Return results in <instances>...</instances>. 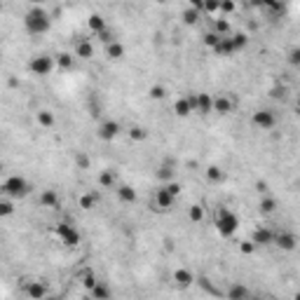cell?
<instances>
[{
  "mask_svg": "<svg viewBox=\"0 0 300 300\" xmlns=\"http://www.w3.org/2000/svg\"><path fill=\"white\" fill-rule=\"evenodd\" d=\"M239 251L248 256V253H253V251H256V244H253L251 239H248V242H242V244H239Z\"/></svg>",
  "mask_w": 300,
  "mask_h": 300,
  "instance_id": "43",
  "label": "cell"
},
{
  "mask_svg": "<svg viewBox=\"0 0 300 300\" xmlns=\"http://www.w3.org/2000/svg\"><path fill=\"white\" fill-rule=\"evenodd\" d=\"M232 108H235V99L230 94H216L213 96V113L228 115V113H232Z\"/></svg>",
  "mask_w": 300,
  "mask_h": 300,
  "instance_id": "10",
  "label": "cell"
},
{
  "mask_svg": "<svg viewBox=\"0 0 300 300\" xmlns=\"http://www.w3.org/2000/svg\"><path fill=\"white\" fill-rule=\"evenodd\" d=\"M286 59H288V64L293 66V68H300V47H291Z\"/></svg>",
  "mask_w": 300,
  "mask_h": 300,
  "instance_id": "36",
  "label": "cell"
},
{
  "mask_svg": "<svg viewBox=\"0 0 300 300\" xmlns=\"http://www.w3.org/2000/svg\"><path fill=\"white\" fill-rule=\"evenodd\" d=\"M195 113H199V115L213 113V96L211 94H195Z\"/></svg>",
  "mask_w": 300,
  "mask_h": 300,
  "instance_id": "14",
  "label": "cell"
},
{
  "mask_svg": "<svg viewBox=\"0 0 300 300\" xmlns=\"http://www.w3.org/2000/svg\"><path fill=\"white\" fill-rule=\"evenodd\" d=\"M251 2H253L256 7L265 10L267 14H274V17H277V14H284V10H286V7H284V0H251Z\"/></svg>",
  "mask_w": 300,
  "mask_h": 300,
  "instance_id": "13",
  "label": "cell"
},
{
  "mask_svg": "<svg viewBox=\"0 0 300 300\" xmlns=\"http://www.w3.org/2000/svg\"><path fill=\"white\" fill-rule=\"evenodd\" d=\"M12 211H14L12 202H7V199H5V202H2V204H0V216H10V213H12Z\"/></svg>",
  "mask_w": 300,
  "mask_h": 300,
  "instance_id": "45",
  "label": "cell"
},
{
  "mask_svg": "<svg viewBox=\"0 0 300 300\" xmlns=\"http://www.w3.org/2000/svg\"><path fill=\"white\" fill-rule=\"evenodd\" d=\"M157 178H159L162 183L174 181V169H171V167H162V169L157 171Z\"/></svg>",
  "mask_w": 300,
  "mask_h": 300,
  "instance_id": "40",
  "label": "cell"
},
{
  "mask_svg": "<svg viewBox=\"0 0 300 300\" xmlns=\"http://www.w3.org/2000/svg\"><path fill=\"white\" fill-rule=\"evenodd\" d=\"M99 185L101 188H118V174L113 169H106L99 174Z\"/></svg>",
  "mask_w": 300,
  "mask_h": 300,
  "instance_id": "22",
  "label": "cell"
},
{
  "mask_svg": "<svg viewBox=\"0 0 300 300\" xmlns=\"http://www.w3.org/2000/svg\"><path fill=\"white\" fill-rule=\"evenodd\" d=\"M288 94V87L286 85H274L272 89H270V96H272L274 101H284Z\"/></svg>",
  "mask_w": 300,
  "mask_h": 300,
  "instance_id": "34",
  "label": "cell"
},
{
  "mask_svg": "<svg viewBox=\"0 0 300 300\" xmlns=\"http://www.w3.org/2000/svg\"><path fill=\"white\" fill-rule=\"evenodd\" d=\"M258 211L265 213V216H267V213H274V211H277V199L270 195H263L261 202H258Z\"/></svg>",
  "mask_w": 300,
  "mask_h": 300,
  "instance_id": "27",
  "label": "cell"
},
{
  "mask_svg": "<svg viewBox=\"0 0 300 300\" xmlns=\"http://www.w3.org/2000/svg\"><path fill=\"white\" fill-rule=\"evenodd\" d=\"M174 282L178 284V286H190L193 282H195V274L190 272V270H185V267H178L176 272H174Z\"/></svg>",
  "mask_w": 300,
  "mask_h": 300,
  "instance_id": "20",
  "label": "cell"
},
{
  "mask_svg": "<svg viewBox=\"0 0 300 300\" xmlns=\"http://www.w3.org/2000/svg\"><path fill=\"white\" fill-rule=\"evenodd\" d=\"M204 12L207 14L221 12V0H204Z\"/></svg>",
  "mask_w": 300,
  "mask_h": 300,
  "instance_id": "39",
  "label": "cell"
},
{
  "mask_svg": "<svg viewBox=\"0 0 300 300\" xmlns=\"http://www.w3.org/2000/svg\"><path fill=\"white\" fill-rule=\"evenodd\" d=\"M221 12L223 14H232V12H235V0H221Z\"/></svg>",
  "mask_w": 300,
  "mask_h": 300,
  "instance_id": "42",
  "label": "cell"
},
{
  "mask_svg": "<svg viewBox=\"0 0 300 300\" xmlns=\"http://www.w3.org/2000/svg\"><path fill=\"white\" fill-rule=\"evenodd\" d=\"M28 68H31V73H33V75H50L54 68H56V59L47 56V54H38V56H33V59H31Z\"/></svg>",
  "mask_w": 300,
  "mask_h": 300,
  "instance_id": "6",
  "label": "cell"
},
{
  "mask_svg": "<svg viewBox=\"0 0 300 300\" xmlns=\"http://www.w3.org/2000/svg\"><path fill=\"white\" fill-rule=\"evenodd\" d=\"M190 7H195L199 12H204V0H190Z\"/></svg>",
  "mask_w": 300,
  "mask_h": 300,
  "instance_id": "47",
  "label": "cell"
},
{
  "mask_svg": "<svg viewBox=\"0 0 300 300\" xmlns=\"http://www.w3.org/2000/svg\"><path fill=\"white\" fill-rule=\"evenodd\" d=\"M188 218L193 223H202L204 221V207L202 204H193V207H188Z\"/></svg>",
  "mask_w": 300,
  "mask_h": 300,
  "instance_id": "31",
  "label": "cell"
},
{
  "mask_svg": "<svg viewBox=\"0 0 300 300\" xmlns=\"http://www.w3.org/2000/svg\"><path fill=\"white\" fill-rule=\"evenodd\" d=\"M202 14H204V12H199V10H195V7H188V10L183 12V21L193 26V24H197V21H199V17H202Z\"/></svg>",
  "mask_w": 300,
  "mask_h": 300,
  "instance_id": "32",
  "label": "cell"
},
{
  "mask_svg": "<svg viewBox=\"0 0 300 300\" xmlns=\"http://www.w3.org/2000/svg\"><path fill=\"white\" fill-rule=\"evenodd\" d=\"M164 94H167V89H164L162 85H155V87H150V99H155V101L164 99Z\"/></svg>",
  "mask_w": 300,
  "mask_h": 300,
  "instance_id": "41",
  "label": "cell"
},
{
  "mask_svg": "<svg viewBox=\"0 0 300 300\" xmlns=\"http://www.w3.org/2000/svg\"><path fill=\"white\" fill-rule=\"evenodd\" d=\"M99 139L101 141H113V139H118L120 134V122H115V120H106V122H101L99 124Z\"/></svg>",
  "mask_w": 300,
  "mask_h": 300,
  "instance_id": "11",
  "label": "cell"
},
{
  "mask_svg": "<svg viewBox=\"0 0 300 300\" xmlns=\"http://www.w3.org/2000/svg\"><path fill=\"white\" fill-rule=\"evenodd\" d=\"M38 202L45 209H54V207H59V195H56V190H45V193H40Z\"/></svg>",
  "mask_w": 300,
  "mask_h": 300,
  "instance_id": "19",
  "label": "cell"
},
{
  "mask_svg": "<svg viewBox=\"0 0 300 300\" xmlns=\"http://www.w3.org/2000/svg\"><path fill=\"white\" fill-rule=\"evenodd\" d=\"M80 209H85V211H89V209H94L96 204H99V195L94 193V190H89V193H85V195L80 197Z\"/></svg>",
  "mask_w": 300,
  "mask_h": 300,
  "instance_id": "26",
  "label": "cell"
},
{
  "mask_svg": "<svg viewBox=\"0 0 300 300\" xmlns=\"http://www.w3.org/2000/svg\"><path fill=\"white\" fill-rule=\"evenodd\" d=\"M207 178L211 183H221V181H225V171L221 167H216V164H211V167H207Z\"/></svg>",
  "mask_w": 300,
  "mask_h": 300,
  "instance_id": "30",
  "label": "cell"
},
{
  "mask_svg": "<svg viewBox=\"0 0 300 300\" xmlns=\"http://www.w3.org/2000/svg\"><path fill=\"white\" fill-rule=\"evenodd\" d=\"M230 38H232V42H235V50H237V52H242V50L247 47V42H248L244 33H232Z\"/></svg>",
  "mask_w": 300,
  "mask_h": 300,
  "instance_id": "37",
  "label": "cell"
},
{
  "mask_svg": "<svg viewBox=\"0 0 300 300\" xmlns=\"http://www.w3.org/2000/svg\"><path fill=\"white\" fill-rule=\"evenodd\" d=\"M31 2H33V5H38V2H42V0H31Z\"/></svg>",
  "mask_w": 300,
  "mask_h": 300,
  "instance_id": "49",
  "label": "cell"
},
{
  "mask_svg": "<svg viewBox=\"0 0 300 300\" xmlns=\"http://www.w3.org/2000/svg\"><path fill=\"white\" fill-rule=\"evenodd\" d=\"M251 293H248V288L244 284H232V286L225 291V298L230 300H239V298H248Z\"/></svg>",
  "mask_w": 300,
  "mask_h": 300,
  "instance_id": "23",
  "label": "cell"
},
{
  "mask_svg": "<svg viewBox=\"0 0 300 300\" xmlns=\"http://www.w3.org/2000/svg\"><path fill=\"white\" fill-rule=\"evenodd\" d=\"M89 296L94 300H106V298H110V288L99 282V284H94V286L89 288Z\"/></svg>",
  "mask_w": 300,
  "mask_h": 300,
  "instance_id": "28",
  "label": "cell"
},
{
  "mask_svg": "<svg viewBox=\"0 0 300 300\" xmlns=\"http://www.w3.org/2000/svg\"><path fill=\"white\" fill-rule=\"evenodd\" d=\"M129 139H134V141H145V139H148V131H145L143 127H129Z\"/></svg>",
  "mask_w": 300,
  "mask_h": 300,
  "instance_id": "35",
  "label": "cell"
},
{
  "mask_svg": "<svg viewBox=\"0 0 300 300\" xmlns=\"http://www.w3.org/2000/svg\"><path fill=\"white\" fill-rule=\"evenodd\" d=\"M296 115L300 118V94H298V99H296Z\"/></svg>",
  "mask_w": 300,
  "mask_h": 300,
  "instance_id": "48",
  "label": "cell"
},
{
  "mask_svg": "<svg viewBox=\"0 0 300 300\" xmlns=\"http://www.w3.org/2000/svg\"><path fill=\"white\" fill-rule=\"evenodd\" d=\"M38 124H40V127H45V129H52L54 124H56L54 113H50V110H40V113H38Z\"/></svg>",
  "mask_w": 300,
  "mask_h": 300,
  "instance_id": "29",
  "label": "cell"
},
{
  "mask_svg": "<svg viewBox=\"0 0 300 300\" xmlns=\"http://www.w3.org/2000/svg\"><path fill=\"white\" fill-rule=\"evenodd\" d=\"M174 113L178 118H188L190 113H195V94H185V96H178L176 104H174Z\"/></svg>",
  "mask_w": 300,
  "mask_h": 300,
  "instance_id": "9",
  "label": "cell"
},
{
  "mask_svg": "<svg viewBox=\"0 0 300 300\" xmlns=\"http://www.w3.org/2000/svg\"><path fill=\"white\" fill-rule=\"evenodd\" d=\"M251 122H253V127H258V129L270 131V129H274V127H277V115H274L272 110H267V108H261V110H256V113H253Z\"/></svg>",
  "mask_w": 300,
  "mask_h": 300,
  "instance_id": "7",
  "label": "cell"
},
{
  "mask_svg": "<svg viewBox=\"0 0 300 300\" xmlns=\"http://www.w3.org/2000/svg\"><path fill=\"white\" fill-rule=\"evenodd\" d=\"M87 26H89V31L94 33V38H96V35H101L106 28H108V24L104 21V17H101V14H91L89 19H87Z\"/></svg>",
  "mask_w": 300,
  "mask_h": 300,
  "instance_id": "18",
  "label": "cell"
},
{
  "mask_svg": "<svg viewBox=\"0 0 300 300\" xmlns=\"http://www.w3.org/2000/svg\"><path fill=\"white\" fill-rule=\"evenodd\" d=\"M89 115L91 118H99L101 115V106H99V101H94V99L89 101Z\"/></svg>",
  "mask_w": 300,
  "mask_h": 300,
  "instance_id": "44",
  "label": "cell"
},
{
  "mask_svg": "<svg viewBox=\"0 0 300 300\" xmlns=\"http://www.w3.org/2000/svg\"><path fill=\"white\" fill-rule=\"evenodd\" d=\"M213 31H216L218 35H223V38H225V35H232V33H230V21H228V19H216Z\"/></svg>",
  "mask_w": 300,
  "mask_h": 300,
  "instance_id": "33",
  "label": "cell"
},
{
  "mask_svg": "<svg viewBox=\"0 0 300 300\" xmlns=\"http://www.w3.org/2000/svg\"><path fill=\"white\" fill-rule=\"evenodd\" d=\"M24 26L31 35H45L50 28H52V17L45 12L40 5H33L24 17Z\"/></svg>",
  "mask_w": 300,
  "mask_h": 300,
  "instance_id": "1",
  "label": "cell"
},
{
  "mask_svg": "<svg viewBox=\"0 0 300 300\" xmlns=\"http://www.w3.org/2000/svg\"><path fill=\"white\" fill-rule=\"evenodd\" d=\"M31 193V183L24 176H10L2 183V195L12 197V199H24Z\"/></svg>",
  "mask_w": 300,
  "mask_h": 300,
  "instance_id": "3",
  "label": "cell"
},
{
  "mask_svg": "<svg viewBox=\"0 0 300 300\" xmlns=\"http://www.w3.org/2000/svg\"><path fill=\"white\" fill-rule=\"evenodd\" d=\"M274 247L282 251H293L298 247V235L291 230H279V232H274Z\"/></svg>",
  "mask_w": 300,
  "mask_h": 300,
  "instance_id": "8",
  "label": "cell"
},
{
  "mask_svg": "<svg viewBox=\"0 0 300 300\" xmlns=\"http://www.w3.org/2000/svg\"><path fill=\"white\" fill-rule=\"evenodd\" d=\"M251 242L256 244V247H270V244H274V232L270 230V228H256L253 232H251Z\"/></svg>",
  "mask_w": 300,
  "mask_h": 300,
  "instance_id": "12",
  "label": "cell"
},
{
  "mask_svg": "<svg viewBox=\"0 0 300 300\" xmlns=\"http://www.w3.org/2000/svg\"><path fill=\"white\" fill-rule=\"evenodd\" d=\"M75 164L82 169H89V157L87 155H75Z\"/></svg>",
  "mask_w": 300,
  "mask_h": 300,
  "instance_id": "46",
  "label": "cell"
},
{
  "mask_svg": "<svg viewBox=\"0 0 300 300\" xmlns=\"http://www.w3.org/2000/svg\"><path fill=\"white\" fill-rule=\"evenodd\" d=\"M213 225H216V230H218L223 237H232L237 230H239V218H237V213L232 209L218 207L216 213H213Z\"/></svg>",
  "mask_w": 300,
  "mask_h": 300,
  "instance_id": "2",
  "label": "cell"
},
{
  "mask_svg": "<svg viewBox=\"0 0 300 300\" xmlns=\"http://www.w3.org/2000/svg\"><path fill=\"white\" fill-rule=\"evenodd\" d=\"M73 66H75V54H71V52L56 54V68H61V71H71Z\"/></svg>",
  "mask_w": 300,
  "mask_h": 300,
  "instance_id": "24",
  "label": "cell"
},
{
  "mask_svg": "<svg viewBox=\"0 0 300 300\" xmlns=\"http://www.w3.org/2000/svg\"><path fill=\"white\" fill-rule=\"evenodd\" d=\"M221 38H223V35H218L216 31H209V33L204 35V45H207V47H211V50H213V47L218 45V40H221Z\"/></svg>",
  "mask_w": 300,
  "mask_h": 300,
  "instance_id": "38",
  "label": "cell"
},
{
  "mask_svg": "<svg viewBox=\"0 0 300 300\" xmlns=\"http://www.w3.org/2000/svg\"><path fill=\"white\" fill-rule=\"evenodd\" d=\"M174 204H176V195L171 193L167 185H159L155 190V195H153V209L157 213H167V211L174 209Z\"/></svg>",
  "mask_w": 300,
  "mask_h": 300,
  "instance_id": "4",
  "label": "cell"
},
{
  "mask_svg": "<svg viewBox=\"0 0 300 300\" xmlns=\"http://www.w3.org/2000/svg\"><path fill=\"white\" fill-rule=\"evenodd\" d=\"M24 293H26L28 298H45L47 296V288L42 286V284H38V282H26V288H24Z\"/></svg>",
  "mask_w": 300,
  "mask_h": 300,
  "instance_id": "21",
  "label": "cell"
},
{
  "mask_svg": "<svg viewBox=\"0 0 300 300\" xmlns=\"http://www.w3.org/2000/svg\"><path fill=\"white\" fill-rule=\"evenodd\" d=\"M106 54H108V59H122L124 56V45L122 42H118V40H113V42H108L106 45Z\"/></svg>",
  "mask_w": 300,
  "mask_h": 300,
  "instance_id": "25",
  "label": "cell"
},
{
  "mask_svg": "<svg viewBox=\"0 0 300 300\" xmlns=\"http://www.w3.org/2000/svg\"><path fill=\"white\" fill-rule=\"evenodd\" d=\"M213 52L218 54V56H232V54H237L235 50V42H232V38L230 35H225V38L218 40V45L213 47Z\"/></svg>",
  "mask_w": 300,
  "mask_h": 300,
  "instance_id": "16",
  "label": "cell"
},
{
  "mask_svg": "<svg viewBox=\"0 0 300 300\" xmlns=\"http://www.w3.org/2000/svg\"><path fill=\"white\" fill-rule=\"evenodd\" d=\"M75 56L78 59H91L94 56V45H91L87 38H78L75 40Z\"/></svg>",
  "mask_w": 300,
  "mask_h": 300,
  "instance_id": "15",
  "label": "cell"
},
{
  "mask_svg": "<svg viewBox=\"0 0 300 300\" xmlns=\"http://www.w3.org/2000/svg\"><path fill=\"white\" fill-rule=\"evenodd\" d=\"M115 193H118V199L122 204H134V202H136V190H134L131 185H124V183H122V185L115 188Z\"/></svg>",
  "mask_w": 300,
  "mask_h": 300,
  "instance_id": "17",
  "label": "cell"
},
{
  "mask_svg": "<svg viewBox=\"0 0 300 300\" xmlns=\"http://www.w3.org/2000/svg\"><path fill=\"white\" fill-rule=\"evenodd\" d=\"M54 235L59 237V242L64 244V247L73 248L80 244V232L71 225V223H56V228H54Z\"/></svg>",
  "mask_w": 300,
  "mask_h": 300,
  "instance_id": "5",
  "label": "cell"
}]
</instances>
